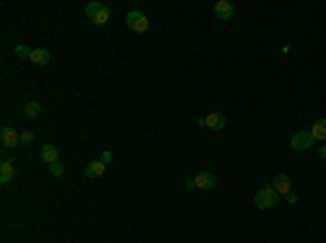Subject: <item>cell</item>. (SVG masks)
<instances>
[{"label":"cell","mask_w":326,"mask_h":243,"mask_svg":"<svg viewBox=\"0 0 326 243\" xmlns=\"http://www.w3.org/2000/svg\"><path fill=\"white\" fill-rule=\"evenodd\" d=\"M41 161L43 163H48V165H52V163H57L59 161V150L54 146H50V143H46V146H41Z\"/></svg>","instance_id":"10"},{"label":"cell","mask_w":326,"mask_h":243,"mask_svg":"<svg viewBox=\"0 0 326 243\" xmlns=\"http://www.w3.org/2000/svg\"><path fill=\"white\" fill-rule=\"evenodd\" d=\"M318 157L326 161V146H320V148H318Z\"/></svg>","instance_id":"21"},{"label":"cell","mask_w":326,"mask_h":243,"mask_svg":"<svg viewBox=\"0 0 326 243\" xmlns=\"http://www.w3.org/2000/svg\"><path fill=\"white\" fill-rule=\"evenodd\" d=\"M105 167H107L105 163L91 161V163H87V167H85V176L87 178H100V176H105Z\"/></svg>","instance_id":"12"},{"label":"cell","mask_w":326,"mask_h":243,"mask_svg":"<svg viewBox=\"0 0 326 243\" xmlns=\"http://www.w3.org/2000/svg\"><path fill=\"white\" fill-rule=\"evenodd\" d=\"M309 132L313 135V139H326V120H315L311 124V128H309Z\"/></svg>","instance_id":"14"},{"label":"cell","mask_w":326,"mask_h":243,"mask_svg":"<svg viewBox=\"0 0 326 243\" xmlns=\"http://www.w3.org/2000/svg\"><path fill=\"white\" fill-rule=\"evenodd\" d=\"M13 52H15V57H20V59H31V54H33L31 48L29 46H22V43L13 48Z\"/></svg>","instance_id":"16"},{"label":"cell","mask_w":326,"mask_h":243,"mask_svg":"<svg viewBox=\"0 0 326 243\" xmlns=\"http://www.w3.org/2000/svg\"><path fill=\"white\" fill-rule=\"evenodd\" d=\"M204 126L211 130H222L226 126V118L222 113H209L204 118Z\"/></svg>","instance_id":"8"},{"label":"cell","mask_w":326,"mask_h":243,"mask_svg":"<svg viewBox=\"0 0 326 243\" xmlns=\"http://www.w3.org/2000/svg\"><path fill=\"white\" fill-rule=\"evenodd\" d=\"M194 182H196L198 189H213L215 187V176L211 172H200V174H196Z\"/></svg>","instance_id":"9"},{"label":"cell","mask_w":326,"mask_h":243,"mask_svg":"<svg viewBox=\"0 0 326 243\" xmlns=\"http://www.w3.org/2000/svg\"><path fill=\"white\" fill-rule=\"evenodd\" d=\"M48 61H50V52L46 50V48H35L31 54V63L35 65H48Z\"/></svg>","instance_id":"13"},{"label":"cell","mask_w":326,"mask_h":243,"mask_svg":"<svg viewBox=\"0 0 326 243\" xmlns=\"http://www.w3.org/2000/svg\"><path fill=\"white\" fill-rule=\"evenodd\" d=\"M274 189L276 193H283V196H287V193H291V180L287 174H279L274 178Z\"/></svg>","instance_id":"11"},{"label":"cell","mask_w":326,"mask_h":243,"mask_svg":"<svg viewBox=\"0 0 326 243\" xmlns=\"http://www.w3.org/2000/svg\"><path fill=\"white\" fill-rule=\"evenodd\" d=\"M40 113H41L40 102H29V104L24 107V115H26V118H37Z\"/></svg>","instance_id":"15"},{"label":"cell","mask_w":326,"mask_h":243,"mask_svg":"<svg viewBox=\"0 0 326 243\" xmlns=\"http://www.w3.org/2000/svg\"><path fill=\"white\" fill-rule=\"evenodd\" d=\"M126 26L133 33H146L150 29V20L141 11H128L126 13Z\"/></svg>","instance_id":"3"},{"label":"cell","mask_w":326,"mask_h":243,"mask_svg":"<svg viewBox=\"0 0 326 243\" xmlns=\"http://www.w3.org/2000/svg\"><path fill=\"white\" fill-rule=\"evenodd\" d=\"M33 139H35L33 130H24V132L20 135V143H33Z\"/></svg>","instance_id":"18"},{"label":"cell","mask_w":326,"mask_h":243,"mask_svg":"<svg viewBox=\"0 0 326 243\" xmlns=\"http://www.w3.org/2000/svg\"><path fill=\"white\" fill-rule=\"evenodd\" d=\"M279 202V193H276L274 187H263V189L257 191L254 196V204L261 211H268V208H274V204Z\"/></svg>","instance_id":"2"},{"label":"cell","mask_w":326,"mask_h":243,"mask_svg":"<svg viewBox=\"0 0 326 243\" xmlns=\"http://www.w3.org/2000/svg\"><path fill=\"white\" fill-rule=\"evenodd\" d=\"M111 159H113V154L109 152V150H105V152L100 154V159H98V161H100V163H105V165H109V163H111Z\"/></svg>","instance_id":"19"},{"label":"cell","mask_w":326,"mask_h":243,"mask_svg":"<svg viewBox=\"0 0 326 243\" xmlns=\"http://www.w3.org/2000/svg\"><path fill=\"white\" fill-rule=\"evenodd\" d=\"M315 143L313 139V135L309 130H300V132H296V135L291 137V148L293 150H309Z\"/></svg>","instance_id":"4"},{"label":"cell","mask_w":326,"mask_h":243,"mask_svg":"<svg viewBox=\"0 0 326 243\" xmlns=\"http://www.w3.org/2000/svg\"><path fill=\"white\" fill-rule=\"evenodd\" d=\"M13 176H15V172H13V161H11V157L2 159V163H0V182H2V185H9V182L13 180Z\"/></svg>","instance_id":"7"},{"label":"cell","mask_w":326,"mask_h":243,"mask_svg":"<svg viewBox=\"0 0 326 243\" xmlns=\"http://www.w3.org/2000/svg\"><path fill=\"white\" fill-rule=\"evenodd\" d=\"M0 141H2V146L4 148H15L20 143V135L15 132L11 126H2V130H0Z\"/></svg>","instance_id":"6"},{"label":"cell","mask_w":326,"mask_h":243,"mask_svg":"<svg viewBox=\"0 0 326 243\" xmlns=\"http://www.w3.org/2000/svg\"><path fill=\"white\" fill-rule=\"evenodd\" d=\"M285 200L289 202V204H296V202H298V196H296V193H287V196H285Z\"/></svg>","instance_id":"20"},{"label":"cell","mask_w":326,"mask_h":243,"mask_svg":"<svg viewBox=\"0 0 326 243\" xmlns=\"http://www.w3.org/2000/svg\"><path fill=\"white\" fill-rule=\"evenodd\" d=\"M48 169H50V174H52V176H57V178L63 174V165L59 163V161H57V163H52V165H48Z\"/></svg>","instance_id":"17"},{"label":"cell","mask_w":326,"mask_h":243,"mask_svg":"<svg viewBox=\"0 0 326 243\" xmlns=\"http://www.w3.org/2000/svg\"><path fill=\"white\" fill-rule=\"evenodd\" d=\"M213 13L217 20L226 22L233 18V13H235V7H233V2H228V0H217L215 7H213Z\"/></svg>","instance_id":"5"},{"label":"cell","mask_w":326,"mask_h":243,"mask_svg":"<svg viewBox=\"0 0 326 243\" xmlns=\"http://www.w3.org/2000/svg\"><path fill=\"white\" fill-rule=\"evenodd\" d=\"M85 15L94 22L96 26H105L111 20V9L102 2H87L85 4Z\"/></svg>","instance_id":"1"}]
</instances>
